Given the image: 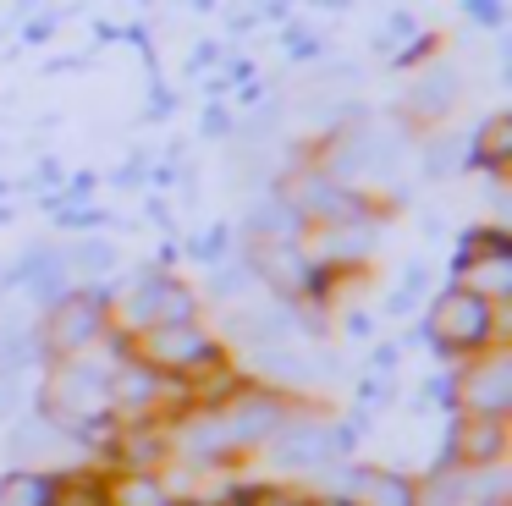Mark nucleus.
Here are the masks:
<instances>
[{
	"mask_svg": "<svg viewBox=\"0 0 512 506\" xmlns=\"http://www.w3.org/2000/svg\"><path fill=\"white\" fill-rule=\"evenodd\" d=\"M479 154H485V160H501V154H507V121H490V127H485V149H479Z\"/></svg>",
	"mask_w": 512,
	"mask_h": 506,
	"instance_id": "obj_8",
	"label": "nucleus"
},
{
	"mask_svg": "<svg viewBox=\"0 0 512 506\" xmlns=\"http://www.w3.org/2000/svg\"><path fill=\"white\" fill-rule=\"evenodd\" d=\"M122 506H166V495H160V484L133 479V484H122Z\"/></svg>",
	"mask_w": 512,
	"mask_h": 506,
	"instance_id": "obj_7",
	"label": "nucleus"
},
{
	"mask_svg": "<svg viewBox=\"0 0 512 506\" xmlns=\"http://www.w3.org/2000/svg\"><path fill=\"white\" fill-rule=\"evenodd\" d=\"M485 303L479 297H446L441 308H435V336L452 341V347H463V341H479L485 336Z\"/></svg>",
	"mask_w": 512,
	"mask_h": 506,
	"instance_id": "obj_1",
	"label": "nucleus"
},
{
	"mask_svg": "<svg viewBox=\"0 0 512 506\" xmlns=\"http://www.w3.org/2000/svg\"><path fill=\"white\" fill-rule=\"evenodd\" d=\"M155 352H160L166 363H193V358H210V347H204V341L193 336L188 325H166V330L155 336Z\"/></svg>",
	"mask_w": 512,
	"mask_h": 506,
	"instance_id": "obj_4",
	"label": "nucleus"
},
{
	"mask_svg": "<svg viewBox=\"0 0 512 506\" xmlns=\"http://www.w3.org/2000/svg\"><path fill=\"white\" fill-rule=\"evenodd\" d=\"M479 402H485V413H496V407L507 402V369H501V363L479 380Z\"/></svg>",
	"mask_w": 512,
	"mask_h": 506,
	"instance_id": "obj_6",
	"label": "nucleus"
},
{
	"mask_svg": "<svg viewBox=\"0 0 512 506\" xmlns=\"http://www.w3.org/2000/svg\"><path fill=\"white\" fill-rule=\"evenodd\" d=\"M259 506H298L292 495H259Z\"/></svg>",
	"mask_w": 512,
	"mask_h": 506,
	"instance_id": "obj_9",
	"label": "nucleus"
},
{
	"mask_svg": "<svg viewBox=\"0 0 512 506\" xmlns=\"http://www.w3.org/2000/svg\"><path fill=\"white\" fill-rule=\"evenodd\" d=\"M353 490L364 506H413V490L402 479H391V473H358Z\"/></svg>",
	"mask_w": 512,
	"mask_h": 506,
	"instance_id": "obj_3",
	"label": "nucleus"
},
{
	"mask_svg": "<svg viewBox=\"0 0 512 506\" xmlns=\"http://www.w3.org/2000/svg\"><path fill=\"white\" fill-rule=\"evenodd\" d=\"M331 429H320V424H292L287 435H281V446H276V462L281 468H314V462H325L331 457Z\"/></svg>",
	"mask_w": 512,
	"mask_h": 506,
	"instance_id": "obj_2",
	"label": "nucleus"
},
{
	"mask_svg": "<svg viewBox=\"0 0 512 506\" xmlns=\"http://www.w3.org/2000/svg\"><path fill=\"white\" fill-rule=\"evenodd\" d=\"M0 506H50V484L39 473H17L0 484Z\"/></svg>",
	"mask_w": 512,
	"mask_h": 506,
	"instance_id": "obj_5",
	"label": "nucleus"
}]
</instances>
